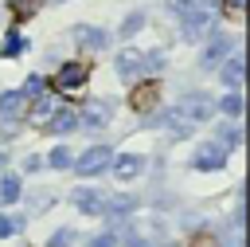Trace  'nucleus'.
Returning a JSON list of instances; mask_svg holds the SVG:
<instances>
[{"label": "nucleus", "mask_w": 250, "mask_h": 247, "mask_svg": "<svg viewBox=\"0 0 250 247\" xmlns=\"http://www.w3.org/2000/svg\"><path fill=\"white\" fill-rule=\"evenodd\" d=\"M86 78H90V63H66V67L55 74V82H51V86L66 94V90H82V86H86Z\"/></svg>", "instance_id": "20e7f679"}, {"label": "nucleus", "mask_w": 250, "mask_h": 247, "mask_svg": "<svg viewBox=\"0 0 250 247\" xmlns=\"http://www.w3.org/2000/svg\"><path fill=\"white\" fill-rule=\"evenodd\" d=\"M70 243H74V227H59V231L51 235L47 247H70Z\"/></svg>", "instance_id": "412c9836"}, {"label": "nucleus", "mask_w": 250, "mask_h": 247, "mask_svg": "<svg viewBox=\"0 0 250 247\" xmlns=\"http://www.w3.org/2000/svg\"><path fill=\"white\" fill-rule=\"evenodd\" d=\"M20 200V176H0V204Z\"/></svg>", "instance_id": "f3484780"}, {"label": "nucleus", "mask_w": 250, "mask_h": 247, "mask_svg": "<svg viewBox=\"0 0 250 247\" xmlns=\"http://www.w3.org/2000/svg\"><path fill=\"white\" fill-rule=\"evenodd\" d=\"M223 141H227V145H242V129H238V125L223 129V133H219V145H223Z\"/></svg>", "instance_id": "b1692460"}, {"label": "nucleus", "mask_w": 250, "mask_h": 247, "mask_svg": "<svg viewBox=\"0 0 250 247\" xmlns=\"http://www.w3.org/2000/svg\"><path fill=\"white\" fill-rule=\"evenodd\" d=\"M39 165H43V161H39V157H35V153H31V157H27V161H23V169H27V173H39Z\"/></svg>", "instance_id": "c756f323"}, {"label": "nucleus", "mask_w": 250, "mask_h": 247, "mask_svg": "<svg viewBox=\"0 0 250 247\" xmlns=\"http://www.w3.org/2000/svg\"><path fill=\"white\" fill-rule=\"evenodd\" d=\"M4 165H8V149H0V173H4Z\"/></svg>", "instance_id": "2f4dec72"}, {"label": "nucleus", "mask_w": 250, "mask_h": 247, "mask_svg": "<svg viewBox=\"0 0 250 247\" xmlns=\"http://www.w3.org/2000/svg\"><path fill=\"white\" fill-rule=\"evenodd\" d=\"M70 200H74V208H78V212H86V216H98V212H102V204H105L94 188H74V196H70Z\"/></svg>", "instance_id": "ddd939ff"}, {"label": "nucleus", "mask_w": 250, "mask_h": 247, "mask_svg": "<svg viewBox=\"0 0 250 247\" xmlns=\"http://www.w3.org/2000/svg\"><path fill=\"white\" fill-rule=\"evenodd\" d=\"M141 27H145V12H129V16H125V24H121V35L129 39V35H133V31H141Z\"/></svg>", "instance_id": "6ab92c4d"}, {"label": "nucleus", "mask_w": 250, "mask_h": 247, "mask_svg": "<svg viewBox=\"0 0 250 247\" xmlns=\"http://www.w3.org/2000/svg\"><path fill=\"white\" fill-rule=\"evenodd\" d=\"M90 247H113V235H94V243Z\"/></svg>", "instance_id": "7c9ffc66"}, {"label": "nucleus", "mask_w": 250, "mask_h": 247, "mask_svg": "<svg viewBox=\"0 0 250 247\" xmlns=\"http://www.w3.org/2000/svg\"><path fill=\"white\" fill-rule=\"evenodd\" d=\"M55 204V196L51 192H39V196H31V212H43V208H51Z\"/></svg>", "instance_id": "bb28decb"}, {"label": "nucleus", "mask_w": 250, "mask_h": 247, "mask_svg": "<svg viewBox=\"0 0 250 247\" xmlns=\"http://www.w3.org/2000/svg\"><path fill=\"white\" fill-rule=\"evenodd\" d=\"M113 165V149L109 145H94V149H86L82 157H78V173L82 176H98L102 169H109Z\"/></svg>", "instance_id": "39448f33"}, {"label": "nucleus", "mask_w": 250, "mask_h": 247, "mask_svg": "<svg viewBox=\"0 0 250 247\" xmlns=\"http://www.w3.org/2000/svg\"><path fill=\"white\" fill-rule=\"evenodd\" d=\"M43 129H47V133H70V129H78V114H74L70 106H62V110H55V114L43 122Z\"/></svg>", "instance_id": "6e6552de"}, {"label": "nucleus", "mask_w": 250, "mask_h": 247, "mask_svg": "<svg viewBox=\"0 0 250 247\" xmlns=\"http://www.w3.org/2000/svg\"><path fill=\"white\" fill-rule=\"evenodd\" d=\"M23 106H27V98H23L20 90H4V94H0V118L20 122V118H23Z\"/></svg>", "instance_id": "9d476101"}, {"label": "nucleus", "mask_w": 250, "mask_h": 247, "mask_svg": "<svg viewBox=\"0 0 250 247\" xmlns=\"http://www.w3.org/2000/svg\"><path fill=\"white\" fill-rule=\"evenodd\" d=\"M215 106H211V98L207 94H184L180 98V106L176 110H168V129L172 133H188L195 122H207V114H211Z\"/></svg>", "instance_id": "f257e3e1"}, {"label": "nucleus", "mask_w": 250, "mask_h": 247, "mask_svg": "<svg viewBox=\"0 0 250 247\" xmlns=\"http://www.w3.org/2000/svg\"><path fill=\"white\" fill-rule=\"evenodd\" d=\"M215 16H219V0H195V4L184 12L180 35H184V39H203V35L215 27Z\"/></svg>", "instance_id": "f03ea898"}, {"label": "nucleus", "mask_w": 250, "mask_h": 247, "mask_svg": "<svg viewBox=\"0 0 250 247\" xmlns=\"http://www.w3.org/2000/svg\"><path fill=\"white\" fill-rule=\"evenodd\" d=\"M125 212H133V200L129 196H113V200L102 204V216H125Z\"/></svg>", "instance_id": "dca6fc26"}, {"label": "nucleus", "mask_w": 250, "mask_h": 247, "mask_svg": "<svg viewBox=\"0 0 250 247\" xmlns=\"http://www.w3.org/2000/svg\"><path fill=\"white\" fill-rule=\"evenodd\" d=\"M74 39H78L86 51H102V47L109 43V35H105L102 27H90V24H78V27H74Z\"/></svg>", "instance_id": "1a4fd4ad"}, {"label": "nucleus", "mask_w": 250, "mask_h": 247, "mask_svg": "<svg viewBox=\"0 0 250 247\" xmlns=\"http://www.w3.org/2000/svg\"><path fill=\"white\" fill-rule=\"evenodd\" d=\"M20 51H23V39H20L16 31H12V35L4 39V55H20Z\"/></svg>", "instance_id": "393cba45"}, {"label": "nucleus", "mask_w": 250, "mask_h": 247, "mask_svg": "<svg viewBox=\"0 0 250 247\" xmlns=\"http://www.w3.org/2000/svg\"><path fill=\"white\" fill-rule=\"evenodd\" d=\"M23 98H43L47 94V78H39V74H31L27 82H23V90H20Z\"/></svg>", "instance_id": "a211bd4d"}, {"label": "nucleus", "mask_w": 250, "mask_h": 247, "mask_svg": "<svg viewBox=\"0 0 250 247\" xmlns=\"http://www.w3.org/2000/svg\"><path fill=\"white\" fill-rule=\"evenodd\" d=\"M109 114H113V106H109V102H90L78 125H86V129H98V125H105V122H109Z\"/></svg>", "instance_id": "f8f14e48"}, {"label": "nucleus", "mask_w": 250, "mask_h": 247, "mask_svg": "<svg viewBox=\"0 0 250 247\" xmlns=\"http://www.w3.org/2000/svg\"><path fill=\"white\" fill-rule=\"evenodd\" d=\"M219 110H223L227 118H238V114H242V98H238V94H227V98H219Z\"/></svg>", "instance_id": "aec40b11"}, {"label": "nucleus", "mask_w": 250, "mask_h": 247, "mask_svg": "<svg viewBox=\"0 0 250 247\" xmlns=\"http://www.w3.org/2000/svg\"><path fill=\"white\" fill-rule=\"evenodd\" d=\"M39 4H43V0H16V20H27Z\"/></svg>", "instance_id": "5701e85b"}, {"label": "nucleus", "mask_w": 250, "mask_h": 247, "mask_svg": "<svg viewBox=\"0 0 250 247\" xmlns=\"http://www.w3.org/2000/svg\"><path fill=\"white\" fill-rule=\"evenodd\" d=\"M219 8H223L230 20H242V8H246V0H219Z\"/></svg>", "instance_id": "4be33fe9"}, {"label": "nucleus", "mask_w": 250, "mask_h": 247, "mask_svg": "<svg viewBox=\"0 0 250 247\" xmlns=\"http://www.w3.org/2000/svg\"><path fill=\"white\" fill-rule=\"evenodd\" d=\"M191 4H195V0H168V8H172V12H188Z\"/></svg>", "instance_id": "c85d7f7f"}, {"label": "nucleus", "mask_w": 250, "mask_h": 247, "mask_svg": "<svg viewBox=\"0 0 250 247\" xmlns=\"http://www.w3.org/2000/svg\"><path fill=\"white\" fill-rule=\"evenodd\" d=\"M227 51H230V39H227L223 31H215V35H211V43H207V51H203V67H219Z\"/></svg>", "instance_id": "9b49d317"}, {"label": "nucleus", "mask_w": 250, "mask_h": 247, "mask_svg": "<svg viewBox=\"0 0 250 247\" xmlns=\"http://www.w3.org/2000/svg\"><path fill=\"white\" fill-rule=\"evenodd\" d=\"M156 102H160V82H152V78H145V82L129 94V106H133V110H141V114H152V110H156Z\"/></svg>", "instance_id": "0eeeda50"}, {"label": "nucleus", "mask_w": 250, "mask_h": 247, "mask_svg": "<svg viewBox=\"0 0 250 247\" xmlns=\"http://www.w3.org/2000/svg\"><path fill=\"white\" fill-rule=\"evenodd\" d=\"M160 67V55H145V51H121L117 55V74H125V78H133V74H141V71H156Z\"/></svg>", "instance_id": "7ed1b4c3"}, {"label": "nucleus", "mask_w": 250, "mask_h": 247, "mask_svg": "<svg viewBox=\"0 0 250 247\" xmlns=\"http://www.w3.org/2000/svg\"><path fill=\"white\" fill-rule=\"evenodd\" d=\"M51 165L55 169H70V149H55L51 153Z\"/></svg>", "instance_id": "a878e982"}, {"label": "nucleus", "mask_w": 250, "mask_h": 247, "mask_svg": "<svg viewBox=\"0 0 250 247\" xmlns=\"http://www.w3.org/2000/svg\"><path fill=\"white\" fill-rule=\"evenodd\" d=\"M242 78H246V59H242V55L223 59V82H227V86H242Z\"/></svg>", "instance_id": "4468645a"}, {"label": "nucleus", "mask_w": 250, "mask_h": 247, "mask_svg": "<svg viewBox=\"0 0 250 247\" xmlns=\"http://www.w3.org/2000/svg\"><path fill=\"white\" fill-rule=\"evenodd\" d=\"M223 161H227V149H223L219 141H203V145L191 153V169H203V173L223 169Z\"/></svg>", "instance_id": "423d86ee"}, {"label": "nucleus", "mask_w": 250, "mask_h": 247, "mask_svg": "<svg viewBox=\"0 0 250 247\" xmlns=\"http://www.w3.org/2000/svg\"><path fill=\"white\" fill-rule=\"evenodd\" d=\"M141 165H145L141 157L125 153V157H117V161H113V173H117V180H133V176L141 173Z\"/></svg>", "instance_id": "2eb2a0df"}, {"label": "nucleus", "mask_w": 250, "mask_h": 247, "mask_svg": "<svg viewBox=\"0 0 250 247\" xmlns=\"http://www.w3.org/2000/svg\"><path fill=\"white\" fill-rule=\"evenodd\" d=\"M16 227H23V220H8V216H0V239H4V235H12Z\"/></svg>", "instance_id": "cd10ccee"}]
</instances>
